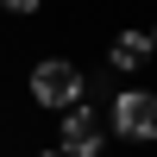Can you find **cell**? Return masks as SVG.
<instances>
[{"label": "cell", "instance_id": "6", "mask_svg": "<svg viewBox=\"0 0 157 157\" xmlns=\"http://www.w3.org/2000/svg\"><path fill=\"white\" fill-rule=\"evenodd\" d=\"M38 157H63V151H38Z\"/></svg>", "mask_w": 157, "mask_h": 157}, {"label": "cell", "instance_id": "5", "mask_svg": "<svg viewBox=\"0 0 157 157\" xmlns=\"http://www.w3.org/2000/svg\"><path fill=\"white\" fill-rule=\"evenodd\" d=\"M6 13H38V0H0Z\"/></svg>", "mask_w": 157, "mask_h": 157}, {"label": "cell", "instance_id": "2", "mask_svg": "<svg viewBox=\"0 0 157 157\" xmlns=\"http://www.w3.org/2000/svg\"><path fill=\"white\" fill-rule=\"evenodd\" d=\"M82 94H88V82H82V69H75V63L44 57V63L32 69V101H38V107H57V113H69Z\"/></svg>", "mask_w": 157, "mask_h": 157}, {"label": "cell", "instance_id": "4", "mask_svg": "<svg viewBox=\"0 0 157 157\" xmlns=\"http://www.w3.org/2000/svg\"><path fill=\"white\" fill-rule=\"evenodd\" d=\"M145 57H151V32H120L113 50H107L113 69H145Z\"/></svg>", "mask_w": 157, "mask_h": 157}, {"label": "cell", "instance_id": "3", "mask_svg": "<svg viewBox=\"0 0 157 157\" xmlns=\"http://www.w3.org/2000/svg\"><path fill=\"white\" fill-rule=\"evenodd\" d=\"M57 151H63V157H101V113L88 107V101H75V107L63 113Z\"/></svg>", "mask_w": 157, "mask_h": 157}, {"label": "cell", "instance_id": "1", "mask_svg": "<svg viewBox=\"0 0 157 157\" xmlns=\"http://www.w3.org/2000/svg\"><path fill=\"white\" fill-rule=\"evenodd\" d=\"M107 120H113V138L151 145V138H157V94H151V88H120L113 107H107Z\"/></svg>", "mask_w": 157, "mask_h": 157}, {"label": "cell", "instance_id": "7", "mask_svg": "<svg viewBox=\"0 0 157 157\" xmlns=\"http://www.w3.org/2000/svg\"><path fill=\"white\" fill-rule=\"evenodd\" d=\"M151 50H157V32H151Z\"/></svg>", "mask_w": 157, "mask_h": 157}]
</instances>
